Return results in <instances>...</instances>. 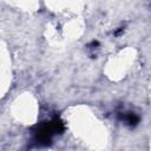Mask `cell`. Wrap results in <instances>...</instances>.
<instances>
[{
	"mask_svg": "<svg viewBox=\"0 0 151 151\" xmlns=\"http://www.w3.org/2000/svg\"><path fill=\"white\" fill-rule=\"evenodd\" d=\"M122 120L126 125L133 127V126H136L139 123V117L136 113H133V112H126V113L122 114Z\"/></svg>",
	"mask_w": 151,
	"mask_h": 151,
	"instance_id": "1",
	"label": "cell"
}]
</instances>
